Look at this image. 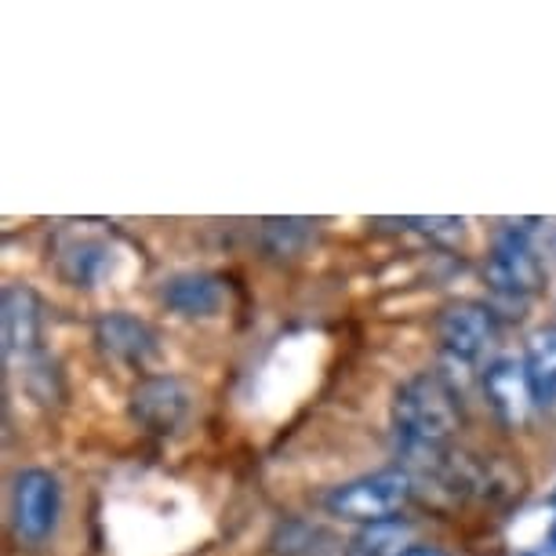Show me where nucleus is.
Here are the masks:
<instances>
[{"label":"nucleus","mask_w":556,"mask_h":556,"mask_svg":"<svg viewBox=\"0 0 556 556\" xmlns=\"http://www.w3.org/2000/svg\"><path fill=\"white\" fill-rule=\"evenodd\" d=\"M393 440L404 458L422 469H440L451 455V440L462 429V396L444 371H418L393 396Z\"/></svg>","instance_id":"nucleus-1"},{"label":"nucleus","mask_w":556,"mask_h":556,"mask_svg":"<svg viewBox=\"0 0 556 556\" xmlns=\"http://www.w3.org/2000/svg\"><path fill=\"white\" fill-rule=\"evenodd\" d=\"M412 495H415V480L407 469H379V473H364L334 484L324 495V509L345 523L375 528V523H390L401 517Z\"/></svg>","instance_id":"nucleus-2"},{"label":"nucleus","mask_w":556,"mask_h":556,"mask_svg":"<svg viewBox=\"0 0 556 556\" xmlns=\"http://www.w3.org/2000/svg\"><path fill=\"white\" fill-rule=\"evenodd\" d=\"M545 273H549V266L539 255V248L531 244V237L520 229V223L502 226L495 240H491V255L484 262L488 288L498 299L523 306L531 295H539V288L545 285Z\"/></svg>","instance_id":"nucleus-3"},{"label":"nucleus","mask_w":556,"mask_h":556,"mask_svg":"<svg viewBox=\"0 0 556 556\" xmlns=\"http://www.w3.org/2000/svg\"><path fill=\"white\" fill-rule=\"evenodd\" d=\"M498 339V313L488 302L462 299L440 309L437 317V345L451 367H477Z\"/></svg>","instance_id":"nucleus-4"},{"label":"nucleus","mask_w":556,"mask_h":556,"mask_svg":"<svg viewBox=\"0 0 556 556\" xmlns=\"http://www.w3.org/2000/svg\"><path fill=\"white\" fill-rule=\"evenodd\" d=\"M62 517V484L51 469H18L12 484V531L18 542L45 545Z\"/></svg>","instance_id":"nucleus-5"},{"label":"nucleus","mask_w":556,"mask_h":556,"mask_svg":"<svg viewBox=\"0 0 556 556\" xmlns=\"http://www.w3.org/2000/svg\"><path fill=\"white\" fill-rule=\"evenodd\" d=\"M0 345L4 364L23 371L37 356H45V302L29 285H8L0 295Z\"/></svg>","instance_id":"nucleus-6"},{"label":"nucleus","mask_w":556,"mask_h":556,"mask_svg":"<svg viewBox=\"0 0 556 556\" xmlns=\"http://www.w3.org/2000/svg\"><path fill=\"white\" fill-rule=\"evenodd\" d=\"M131 422L153 437H172L193 415V390L178 375H146L128 393Z\"/></svg>","instance_id":"nucleus-7"},{"label":"nucleus","mask_w":556,"mask_h":556,"mask_svg":"<svg viewBox=\"0 0 556 556\" xmlns=\"http://www.w3.org/2000/svg\"><path fill=\"white\" fill-rule=\"evenodd\" d=\"M91 334H96L99 353L121 367H139L142 371V367H150L161 356V331L128 309L102 313Z\"/></svg>","instance_id":"nucleus-8"},{"label":"nucleus","mask_w":556,"mask_h":556,"mask_svg":"<svg viewBox=\"0 0 556 556\" xmlns=\"http://www.w3.org/2000/svg\"><path fill=\"white\" fill-rule=\"evenodd\" d=\"M480 386H484V401L491 412L498 415L502 426L520 429L528 426L531 412L539 407L528 379V367H523V356H495L488 361L484 375H480Z\"/></svg>","instance_id":"nucleus-9"},{"label":"nucleus","mask_w":556,"mask_h":556,"mask_svg":"<svg viewBox=\"0 0 556 556\" xmlns=\"http://www.w3.org/2000/svg\"><path fill=\"white\" fill-rule=\"evenodd\" d=\"M161 306L175 317L186 320H207L218 317L229 302V285L215 273H175L156 291Z\"/></svg>","instance_id":"nucleus-10"},{"label":"nucleus","mask_w":556,"mask_h":556,"mask_svg":"<svg viewBox=\"0 0 556 556\" xmlns=\"http://www.w3.org/2000/svg\"><path fill=\"white\" fill-rule=\"evenodd\" d=\"M55 273L73 288H96L113 273V248L99 237H59L51 251Z\"/></svg>","instance_id":"nucleus-11"},{"label":"nucleus","mask_w":556,"mask_h":556,"mask_svg":"<svg viewBox=\"0 0 556 556\" xmlns=\"http://www.w3.org/2000/svg\"><path fill=\"white\" fill-rule=\"evenodd\" d=\"M523 367H528V379H531L539 407L556 404V324H542V328H534L528 334Z\"/></svg>","instance_id":"nucleus-12"},{"label":"nucleus","mask_w":556,"mask_h":556,"mask_svg":"<svg viewBox=\"0 0 556 556\" xmlns=\"http://www.w3.org/2000/svg\"><path fill=\"white\" fill-rule=\"evenodd\" d=\"M313 226H317L313 218H266L262 223V240H266L273 255H299L317 233Z\"/></svg>","instance_id":"nucleus-13"},{"label":"nucleus","mask_w":556,"mask_h":556,"mask_svg":"<svg viewBox=\"0 0 556 556\" xmlns=\"http://www.w3.org/2000/svg\"><path fill=\"white\" fill-rule=\"evenodd\" d=\"M404 226L418 229L422 237H433V240H447V244H455V240H462V233H466V223L462 218H404Z\"/></svg>","instance_id":"nucleus-14"},{"label":"nucleus","mask_w":556,"mask_h":556,"mask_svg":"<svg viewBox=\"0 0 556 556\" xmlns=\"http://www.w3.org/2000/svg\"><path fill=\"white\" fill-rule=\"evenodd\" d=\"M401 556H447V553L437 549V545H407Z\"/></svg>","instance_id":"nucleus-15"}]
</instances>
